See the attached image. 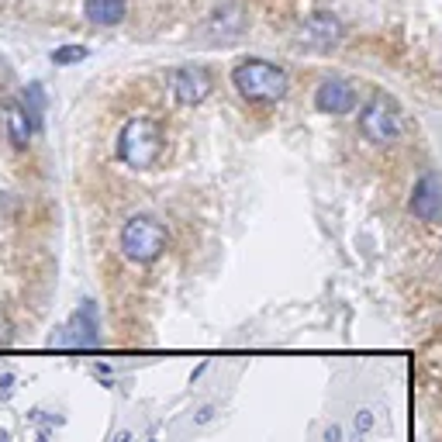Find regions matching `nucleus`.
Segmentation results:
<instances>
[{
  "label": "nucleus",
  "mask_w": 442,
  "mask_h": 442,
  "mask_svg": "<svg viewBox=\"0 0 442 442\" xmlns=\"http://www.w3.org/2000/svg\"><path fill=\"white\" fill-rule=\"evenodd\" d=\"M359 132L373 142V145H394L404 139V118L397 111V104L384 93H377L363 111H359Z\"/></svg>",
  "instance_id": "nucleus-4"
},
{
  "label": "nucleus",
  "mask_w": 442,
  "mask_h": 442,
  "mask_svg": "<svg viewBox=\"0 0 442 442\" xmlns=\"http://www.w3.org/2000/svg\"><path fill=\"white\" fill-rule=\"evenodd\" d=\"M10 384H14V377H10V373H3V377H0V390L7 394V390H10Z\"/></svg>",
  "instance_id": "nucleus-19"
},
{
  "label": "nucleus",
  "mask_w": 442,
  "mask_h": 442,
  "mask_svg": "<svg viewBox=\"0 0 442 442\" xmlns=\"http://www.w3.org/2000/svg\"><path fill=\"white\" fill-rule=\"evenodd\" d=\"M125 14H128L125 0H84V17L97 28H114L125 21Z\"/></svg>",
  "instance_id": "nucleus-12"
},
{
  "label": "nucleus",
  "mask_w": 442,
  "mask_h": 442,
  "mask_svg": "<svg viewBox=\"0 0 442 442\" xmlns=\"http://www.w3.org/2000/svg\"><path fill=\"white\" fill-rule=\"evenodd\" d=\"M21 104H24V111H28L35 132H38L42 128V114H45V90H42V84H28L21 90Z\"/></svg>",
  "instance_id": "nucleus-13"
},
{
  "label": "nucleus",
  "mask_w": 442,
  "mask_h": 442,
  "mask_svg": "<svg viewBox=\"0 0 442 442\" xmlns=\"http://www.w3.org/2000/svg\"><path fill=\"white\" fill-rule=\"evenodd\" d=\"M342 425L339 422H332V425H325V432H322V442H342Z\"/></svg>",
  "instance_id": "nucleus-17"
},
{
  "label": "nucleus",
  "mask_w": 442,
  "mask_h": 442,
  "mask_svg": "<svg viewBox=\"0 0 442 442\" xmlns=\"http://www.w3.org/2000/svg\"><path fill=\"white\" fill-rule=\"evenodd\" d=\"M90 52H87V45H59V49H52V63L56 66H77V63H84Z\"/></svg>",
  "instance_id": "nucleus-14"
},
{
  "label": "nucleus",
  "mask_w": 442,
  "mask_h": 442,
  "mask_svg": "<svg viewBox=\"0 0 442 442\" xmlns=\"http://www.w3.org/2000/svg\"><path fill=\"white\" fill-rule=\"evenodd\" d=\"M149 442H159V439H156V436H152V439H149Z\"/></svg>",
  "instance_id": "nucleus-23"
},
{
  "label": "nucleus",
  "mask_w": 442,
  "mask_h": 442,
  "mask_svg": "<svg viewBox=\"0 0 442 442\" xmlns=\"http://www.w3.org/2000/svg\"><path fill=\"white\" fill-rule=\"evenodd\" d=\"M408 211L425 221V225H436L442 218V183L436 173H422L411 187V200H408Z\"/></svg>",
  "instance_id": "nucleus-8"
},
{
  "label": "nucleus",
  "mask_w": 442,
  "mask_h": 442,
  "mask_svg": "<svg viewBox=\"0 0 442 442\" xmlns=\"http://www.w3.org/2000/svg\"><path fill=\"white\" fill-rule=\"evenodd\" d=\"M356 104H359V93H356V87L349 80L329 77V80H322L318 90H315V111H322V114L342 118V114H353Z\"/></svg>",
  "instance_id": "nucleus-7"
},
{
  "label": "nucleus",
  "mask_w": 442,
  "mask_h": 442,
  "mask_svg": "<svg viewBox=\"0 0 442 442\" xmlns=\"http://www.w3.org/2000/svg\"><path fill=\"white\" fill-rule=\"evenodd\" d=\"M132 439H135V432H132V429H121V432H114L111 442H132Z\"/></svg>",
  "instance_id": "nucleus-18"
},
{
  "label": "nucleus",
  "mask_w": 442,
  "mask_h": 442,
  "mask_svg": "<svg viewBox=\"0 0 442 442\" xmlns=\"http://www.w3.org/2000/svg\"><path fill=\"white\" fill-rule=\"evenodd\" d=\"M170 90H173L177 107H197V104H204L207 93L214 90V80H211V73H207L204 66L187 63V66H180V70L170 73Z\"/></svg>",
  "instance_id": "nucleus-5"
},
{
  "label": "nucleus",
  "mask_w": 442,
  "mask_h": 442,
  "mask_svg": "<svg viewBox=\"0 0 442 442\" xmlns=\"http://www.w3.org/2000/svg\"><path fill=\"white\" fill-rule=\"evenodd\" d=\"M204 370H207V359H204V363H197V370H194V373H190V380H197V377H200V373H204Z\"/></svg>",
  "instance_id": "nucleus-20"
},
{
  "label": "nucleus",
  "mask_w": 442,
  "mask_h": 442,
  "mask_svg": "<svg viewBox=\"0 0 442 442\" xmlns=\"http://www.w3.org/2000/svg\"><path fill=\"white\" fill-rule=\"evenodd\" d=\"M373 425H377V415H373V411H370V408H359V411H356V415H353V429H356V439H359V436H366V432H370V429H373Z\"/></svg>",
  "instance_id": "nucleus-15"
},
{
  "label": "nucleus",
  "mask_w": 442,
  "mask_h": 442,
  "mask_svg": "<svg viewBox=\"0 0 442 442\" xmlns=\"http://www.w3.org/2000/svg\"><path fill=\"white\" fill-rule=\"evenodd\" d=\"M3 128H7V139H10L14 149H28V142L35 135V125H31V118H28L21 100H7L3 104Z\"/></svg>",
  "instance_id": "nucleus-11"
},
{
  "label": "nucleus",
  "mask_w": 442,
  "mask_h": 442,
  "mask_svg": "<svg viewBox=\"0 0 442 442\" xmlns=\"http://www.w3.org/2000/svg\"><path fill=\"white\" fill-rule=\"evenodd\" d=\"M214 411H218L214 404H200V408H197L190 418H194V425L200 429V425H211V422H214Z\"/></svg>",
  "instance_id": "nucleus-16"
},
{
  "label": "nucleus",
  "mask_w": 442,
  "mask_h": 442,
  "mask_svg": "<svg viewBox=\"0 0 442 442\" xmlns=\"http://www.w3.org/2000/svg\"><path fill=\"white\" fill-rule=\"evenodd\" d=\"M166 149V139H163V125L156 118H132L121 132H118V163L128 166V170H152L159 163Z\"/></svg>",
  "instance_id": "nucleus-2"
},
{
  "label": "nucleus",
  "mask_w": 442,
  "mask_h": 442,
  "mask_svg": "<svg viewBox=\"0 0 442 442\" xmlns=\"http://www.w3.org/2000/svg\"><path fill=\"white\" fill-rule=\"evenodd\" d=\"M0 442H10V432H3V429H0Z\"/></svg>",
  "instance_id": "nucleus-22"
},
{
  "label": "nucleus",
  "mask_w": 442,
  "mask_h": 442,
  "mask_svg": "<svg viewBox=\"0 0 442 442\" xmlns=\"http://www.w3.org/2000/svg\"><path fill=\"white\" fill-rule=\"evenodd\" d=\"M70 336L63 339L66 346H77V349H93L97 342H100V325H97V304L93 301H84L77 311H73V318H70V329H66Z\"/></svg>",
  "instance_id": "nucleus-9"
},
{
  "label": "nucleus",
  "mask_w": 442,
  "mask_h": 442,
  "mask_svg": "<svg viewBox=\"0 0 442 442\" xmlns=\"http://www.w3.org/2000/svg\"><path fill=\"white\" fill-rule=\"evenodd\" d=\"M342 35H346V28H342V21H339L332 10H315V14H308V21L301 24V42H304L308 49H315V52L336 49V45L342 42Z\"/></svg>",
  "instance_id": "nucleus-6"
},
{
  "label": "nucleus",
  "mask_w": 442,
  "mask_h": 442,
  "mask_svg": "<svg viewBox=\"0 0 442 442\" xmlns=\"http://www.w3.org/2000/svg\"><path fill=\"white\" fill-rule=\"evenodd\" d=\"M38 442H49V429H45V432H38Z\"/></svg>",
  "instance_id": "nucleus-21"
},
{
  "label": "nucleus",
  "mask_w": 442,
  "mask_h": 442,
  "mask_svg": "<svg viewBox=\"0 0 442 442\" xmlns=\"http://www.w3.org/2000/svg\"><path fill=\"white\" fill-rule=\"evenodd\" d=\"M232 87L235 93L246 100V104H256V107H269V104H280L290 90V77L283 66L269 63V59H239L232 66Z\"/></svg>",
  "instance_id": "nucleus-1"
},
{
  "label": "nucleus",
  "mask_w": 442,
  "mask_h": 442,
  "mask_svg": "<svg viewBox=\"0 0 442 442\" xmlns=\"http://www.w3.org/2000/svg\"><path fill=\"white\" fill-rule=\"evenodd\" d=\"M242 28H246V14H242L239 3H221V7L207 17V35H211L214 42H232V38L242 35Z\"/></svg>",
  "instance_id": "nucleus-10"
},
{
  "label": "nucleus",
  "mask_w": 442,
  "mask_h": 442,
  "mask_svg": "<svg viewBox=\"0 0 442 442\" xmlns=\"http://www.w3.org/2000/svg\"><path fill=\"white\" fill-rule=\"evenodd\" d=\"M170 246V232L152 214H132L118 232V249L132 263H156Z\"/></svg>",
  "instance_id": "nucleus-3"
}]
</instances>
